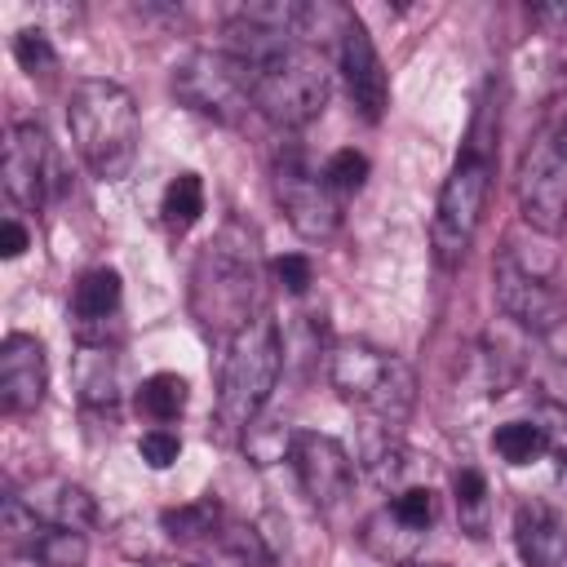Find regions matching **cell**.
I'll list each match as a JSON object with an SVG mask.
<instances>
[{
  "label": "cell",
  "instance_id": "11",
  "mask_svg": "<svg viewBox=\"0 0 567 567\" xmlns=\"http://www.w3.org/2000/svg\"><path fill=\"white\" fill-rule=\"evenodd\" d=\"M492 284H496V306L518 328H527L532 337L554 341V346L563 341V332H567V306H563V297L540 275L523 270L509 252H501L496 266H492Z\"/></svg>",
  "mask_w": 567,
  "mask_h": 567
},
{
  "label": "cell",
  "instance_id": "10",
  "mask_svg": "<svg viewBox=\"0 0 567 567\" xmlns=\"http://www.w3.org/2000/svg\"><path fill=\"white\" fill-rule=\"evenodd\" d=\"M0 182L9 204L35 213L49 204V195L62 190V173H58V155L53 142L40 124H13L4 133V159H0Z\"/></svg>",
  "mask_w": 567,
  "mask_h": 567
},
{
  "label": "cell",
  "instance_id": "17",
  "mask_svg": "<svg viewBox=\"0 0 567 567\" xmlns=\"http://www.w3.org/2000/svg\"><path fill=\"white\" fill-rule=\"evenodd\" d=\"M22 501H27V505L35 509V518L49 523V527L89 532V527L97 523V501H93L80 483H71V478H35V483L22 492Z\"/></svg>",
  "mask_w": 567,
  "mask_h": 567
},
{
  "label": "cell",
  "instance_id": "36",
  "mask_svg": "<svg viewBox=\"0 0 567 567\" xmlns=\"http://www.w3.org/2000/svg\"><path fill=\"white\" fill-rule=\"evenodd\" d=\"M151 567H199V563H151Z\"/></svg>",
  "mask_w": 567,
  "mask_h": 567
},
{
  "label": "cell",
  "instance_id": "2",
  "mask_svg": "<svg viewBox=\"0 0 567 567\" xmlns=\"http://www.w3.org/2000/svg\"><path fill=\"white\" fill-rule=\"evenodd\" d=\"M66 128L93 177L120 182L137 159V102L115 80H80L66 102Z\"/></svg>",
  "mask_w": 567,
  "mask_h": 567
},
{
  "label": "cell",
  "instance_id": "29",
  "mask_svg": "<svg viewBox=\"0 0 567 567\" xmlns=\"http://www.w3.org/2000/svg\"><path fill=\"white\" fill-rule=\"evenodd\" d=\"M390 509H394L403 523H412V527L430 532V527H434V518H439V496H434V487H430V483H412V487L394 492Z\"/></svg>",
  "mask_w": 567,
  "mask_h": 567
},
{
  "label": "cell",
  "instance_id": "32",
  "mask_svg": "<svg viewBox=\"0 0 567 567\" xmlns=\"http://www.w3.org/2000/svg\"><path fill=\"white\" fill-rule=\"evenodd\" d=\"M270 270H275V279H279L292 297H306V292H310V284H315V266H310V257H306V252H284V257H275V261H270Z\"/></svg>",
  "mask_w": 567,
  "mask_h": 567
},
{
  "label": "cell",
  "instance_id": "5",
  "mask_svg": "<svg viewBox=\"0 0 567 567\" xmlns=\"http://www.w3.org/2000/svg\"><path fill=\"white\" fill-rule=\"evenodd\" d=\"M248 71H252V111L266 115L275 128H301L328 106L332 71L323 53L301 40Z\"/></svg>",
  "mask_w": 567,
  "mask_h": 567
},
{
  "label": "cell",
  "instance_id": "13",
  "mask_svg": "<svg viewBox=\"0 0 567 567\" xmlns=\"http://www.w3.org/2000/svg\"><path fill=\"white\" fill-rule=\"evenodd\" d=\"M337 66H341V80H346L354 111L368 124H377L390 106V75H385V62H381V53H377V44L359 18H350L341 40H337Z\"/></svg>",
  "mask_w": 567,
  "mask_h": 567
},
{
  "label": "cell",
  "instance_id": "6",
  "mask_svg": "<svg viewBox=\"0 0 567 567\" xmlns=\"http://www.w3.org/2000/svg\"><path fill=\"white\" fill-rule=\"evenodd\" d=\"M487 195H492V155L487 151H474L465 146L439 190V208H434V226H430V239H434V257L439 266H461L474 235H478V221H483V208H487Z\"/></svg>",
  "mask_w": 567,
  "mask_h": 567
},
{
  "label": "cell",
  "instance_id": "24",
  "mask_svg": "<svg viewBox=\"0 0 567 567\" xmlns=\"http://www.w3.org/2000/svg\"><path fill=\"white\" fill-rule=\"evenodd\" d=\"M492 452H496L505 465H536V461L549 452V443H545V434H540L532 421H505V425H496V434H492Z\"/></svg>",
  "mask_w": 567,
  "mask_h": 567
},
{
  "label": "cell",
  "instance_id": "4",
  "mask_svg": "<svg viewBox=\"0 0 567 567\" xmlns=\"http://www.w3.org/2000/svg\"><path fill=\"white\" fill-rule=\"evenodd\" d=\"M328 381L346 403L363 408L381 430H394L416 403L412 368L372 341H354V337L337 341L328 350Z\"/></svg>",
  "mask_w": 567,
  "mask_h": 567
},
{
  "label": "cell",
  "instance_id": "22",
  "mask_svg": "<svg viewBox=\"0 0 567 567\" xmlns=\"http://www.w3.org/2000/svg\"><path fill=\"white\" fill-rule=\"evenodd\" d=\"M159 523H164V532H168L173 540L208 545V540H213V532L226 523V509H221L213 496H204V501H190V505L164 509V514H159Z\"/></svg>",
  "mask_w": 567,
  "mask_h": 567
},
{
  "label": "cell",
  "instance_id": "7",
  "mask_svg": "<svg viewBox=\"0 0 567 567\" xmlns=\"http://www.w3.org/2000/svg\"><path fill=\"white\" fill-rule=\"evenodd\" d=\"M173 93L195 115L235 128L252 111V71L221 49H195L173 66Z\"/></svg>",
  "mask_w": 567,
  "mask_h": 567
},
{
  "label": "cell",
  "instance_id": "15",
  "mask_svg": "<svg viewBox=\"0 0 567 567\" xmlns=\"http://www.w3.org/2000/svg\"><path fill=\"white\" fill-rule=\"evenodd\" d=\"M124 279L111 266H93L71 288V323L80 346H106V323L120 315Z\"/></svg>",
  "mask_w": 567,
  "mask_h": 567
},
{
  "label": "cell",
  "instance_id": "30",
  "mask_svg": "<svg viewBox=\"0 0 567 567\" xmlns=\"http://www.w3.org/2000/svg\"><path fill=\"white\" fill-rule=\"evenodd\" d=\"M13 58H18L22 71H31V75L58 71V49L49 44V35H44L40 27H22V31L13 35Z\"/></svg>",
  "mask_w": 567,
  "mask_h": 567
},
{
  "label": "cell",
  "instance_id": "23",
  "mask_svg": "<svg viewBox=\"0 0 567 567\" xmlns=\"http://www.w3.org/2000/svg\"><path fill=\"white\" fill-rule=\"evenodd\" d=\"M159 217H164V226L168 230H190L199 217H204V182H199V173H177L168 186H164V195H159Z\"/></svg>",
  "mask_w": 567,
  "mask_h": 567
},
{
  "label": "cell",
  "instance_id": "14",
  "mask_svg": "<svg viewBox=\"0 0 567 567\" xmlns=\"http://www.w3.org/2000/svg\"><path fill=\"white\" fill-rule=\"evenodd\" d=\"M49 390V359L31 332H9L0 341V412L27 416L44 403Z\"/></svg>",
  "mask_w": 567,
  "mask_h": 567
},
{
  "label": "cell",
  "instance_id": "25",
  "mask_svg": "<svg viewBox=\"0 0 567 567\" xmlns=\"http://www.w3.org/2000/svg\"><path fill=\"white\" fill-rule=\"evenodd\" d=\"M244 456L252 461V465H275V461H284V456H292V443H297V430L292 425H284V421H252L248 430H244Z\"/></svg>",
  "mask_w": 567,
  "mask_h": 567
},
{
  "label": "cell",
  "instance_id": "16",
  "mask_svg": "<svg viewBox=\"0 0 567 567\" xmlns=\"http://www.w3.org/2000/svg\"><path fill=\"white\" fill-rule=\"evenodd\" d=\"M514 545L527 567H567V518L545 501L514 509Z\"/></svg>",
  "mask_w": 567,
  "mask_h": 567
},
{
  "label": "cell",
  "instance_id": "26",
  "mask_svg": "<svg viewBox=\"0 0 567 567\" xmlns=\"http://www.w3.org/2000/svg\"><path fill=\"white\" fill-rule=\"evenodd\" d=\"M31 558H35L40 567H84V563H89V540H84V532H75V527H49V523H44V532H40V540H35V549H31Z\"/></svg>",
  "mask_w": 567,
  "mask_h": 567
},
{
  "label": "cell",
  "instance_id": "28",
  "mask_svg": "<svg viewBox=\"0 0 567 567\" xmlns=\"http://www.w3.org/2000/svg\"><path fill=\"white\" fill-rule=\"evenodd\" d=\"M368 168H372V164H368V155H363V151L341 146V151H332V155H328L323 177H328V186H332L337 195H354V190H363Z\"/></svg>",
  "mask_w": 567,
  "mask_h": 567
},
{
  "label": "cell",
  "instance_id": "27",
  "mask_svg": "<svg viewBox=\"0 0 567 567\" xmlns=\"http://www.w3.org/2000/svg\"><path fill=\"white\" fill-rule=\"evenodd\" d=\"M0 532H4L9 549H18V554H31V549H35V540H40L44 523H40V518H35V509L22 501V492H9V496H4Z\"/></svg>",
  "mask_w": 567,
  "mask_h": 567
},
{
  "label": "cell",
  "instance_id": "1",
  "mask_svg": "<svg viewBox=\"0 0 567 567\" xmlns=\"http://www.w3.org/2000/svg\"><path fill=\"white\" fill-rule=\"evenodd\" d=\"M257 292H261V266L252 230L239 221H226L190 266V315L213 337H235L244 323L257 319Z\"/></svg>",
  "mask_w": 567,
  "mask_h": 567
},
{
  "label": "cell",
  "instance_id": "3",
  "mask_svg": "<svg viewBox=\"0 0 567 567\" xmlns=\"http://www.w3.org/2000/svg\"><path fill=\"white\" fill-rule=\"evenodd\" d=\"M284 368V341L270 315H257L226 341L221 385H217V434L244 439V430L270 403V390Z\"/></svg>",
  "mask_w": 567,
  "mask_h": 567
},
{
  "label": "cell",
  "instance_id": "31",
  "mask_svg": "<svg viewBox=\"0 0 567 567\" xmlns=\"http://www.w3.org/2000/svg\"><path fill=\"white\" fill-rule=\"evenodd\" d=\"M137 456H142L151 470H168V465L182 456V439H177L173 430L155 425V430H146V434L137 439Z\"/></svg>",
  "mask_w": 567,
  "mask_h": 567
},
{
  "label": "cell",
  "instance_id": "21",
  "mask_svg": "<svg viewBox=\"0 0 567 567\" xmlns=\"http://www.w3.org/2000/svg\"><path fill=\"white\" fill-rule=\"evenodd\" d=\"M186 399H190V385H186V377H177V372H155V377H146V381L137 385V412L151 416L155 425L177 421V416L186 412Z\"/></svg>",
  "mask_w": 567,
  "mask_h": 567
},
{
  "label": "cell",
  "instance_id": "8",
  "mask_svg": "<svg viewBox=\"0 0 567 567\" xmlns=\"http://www.w3.org/2000/svg\"><path fill=\"white\" fill-rule=\"evenodd\" d=\"M270 182H275V199H279L288 226L301 239H328L341 226V195L328 186L323 168H315L306 159L301 146H288L275 155Z\"/></svg>",
  "mask_w": 567,
  "mask_h": 567
},
{
  "label": "cell",
  "instance_id": "9",
  "mask_svg": "<svg viewBox=\"0 0 567 567\" xmlns=\"http://www.w3.org/2000/svg\"><path fill=\"white\" fill-rule=\"evenodd\" d=\"M518 213L536 235L567 230V155L540 128L518 164Z\"/></svg>",
  "mask_w": 567,
  "mask_h": 567
},
{
  "label": "cell",
  "instance_id": "20",
  "mask_svg": "<svg viewBox=\"0 0 567 567\" xmlns=\"http://www.w3.org/2000/svg\"><path fill=\"white\" fill-rule=\"evenodd\" d=\"M452 501H456V523L470 540H483L492 532V492L487 478L474 465H461L452 474Z\"/></svg>",
  "mask_w": 567,
  "mask_h": 567
},
{
  "label": "cell",
  "instance_id": "19",
  "mask_svg": "<svg viewBox=\"0 0 567 567\" xmlns=\"http://www.w3.org/2000/svg\"><path fill=\"white\" fill-rule=\"evenodd\" d=\"M75 390L84 408H115L120 399V368L106 346H80L75 354Z\"/></svg>",
  "mask_w": 567,
  "mask_h": 567
},
{
  "label": "cell",
  "instance_id": "34",
  "mask_svg": "<svg viewBox=\"0 0 567 567\" xmlns=\"http://www.w3.org/2000/svg\"><path fill=\"white\" fill-rule=\"evenodd\" d=\"M532 18L549 27V35H554V49H558V62L567 66V4H540Z\"/></svg>",
  "mask_w": 567,
  "mask_h": 567
},
{
  "label": "cell",
  "instance_id": "12",
  "mask_svg": "<svg viewBox=\"0 0 567 567\" xmlns=\"http://www.w3.org/2000/svg\"><path fill=\"white\" fill-rule=\"evenodd\" d=\"M288 461L297 470V483H301L306 501L319 505V509L341 505L350 496V487H354V461H350V452L332 434L297 430V443H292Z\"/></svg>",
  "mask_w": 567,
  "mask_h": 567
},
{
  "label": "cell",
  "instance_id": "33",
  "mask_svg": "<svg viewBox=\"0 0 567 567\" xmlns=\"http://www.w3.org/2000/svg\"><path fill=\"white\" fill-rule=\"evenodd\" d=\"M532 425L545 434V443H549V452H558V456H567V403H536V412H532Z\"/></svg>",
  "mask_w": 567,
  "mask_h": 567
},
{
  "label": "cell",
  "instance_id": "37",
  "mask_svg": "<svg viewBox=\"0 0 567 567\" xmlns=\"http://www.w3.org/2000/svg\"><path fill=\"white\" fill-rule=\"evenodd\" d=\"M421 567H443V563H421Z\"/></svg>",
  "mask_w": 567,
  "mask_h": 567
},
{
  "label": "cell",
  "instance_id": "35",
  "mask_svg": "<svg viewBox=\"0 0 567 567\" xmlns=\"http://www.w3.org/2000/svg\"><path fill=\"white\" fill-rule=\"evenodd\" d=\"M27 244H31V230L18 217H4L0 221V257H22Z\"/></svg>",
  "mask_w": 567,
  "mask_h": 567
},
{
  "label": "cell",
  "instance_id": "18",
  "mask_svg": "<svg viewBox=\"0 0 567 567\" xmlns=\"http://www.w3.org/2000/svg\"><path fill=\"white\" fill-rule=\"evenodd\" d=\"M425 536H430V532L403 523L390 505H381L377 514H368V523H363V532H359L363 549H368L372 558H381V563H412Z\"/></svg>",
  "mask_w": 567,
  "mask_h": 567
}]
</instances>
